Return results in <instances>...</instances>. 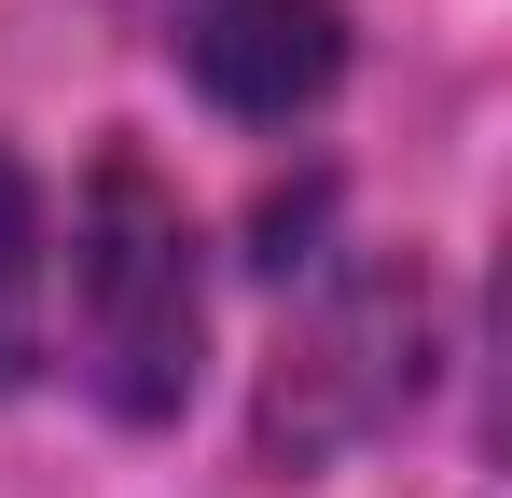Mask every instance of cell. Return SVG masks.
<instances>
[{"mask_svg":"<svg viewBox=\"0 0 512 498\" xmlns=\"http://www.w3.org/2000/svg\"><path fill=\"white\" fill-rule=\"evenodd\" d=\"M180 70L236 125H291L346 83V14L333 0H180Z\"/></svg>","mask_w":512,"mask_h":498,"instance_id":"obj_3","label":"cell"},{"mask_svg":"<svg viewBox=\"0 0 512 498\" xmlns=\"http://www.w3.org/2000/svg\"><path fill=\"white\" fill-rule=\"evenodd\" d=\"M42 291H56V222H42L28 166L0 153V388H28V360H42Z\"/></svg>","mask_w":512,"mask_h":498,"instance_id":"obj_4","label":"cell"},{"mask_svg":"<svg viewBox=\"0 0 512 498\" xmlns=\"http://www.w3.org/2000/svg\"><path fill=\"white\" fill-rule=\"evenodd\" d=\"M70 346H84L97 415L167 429L208 374V277H194V222L153 180V153H97L84 208H70Z\"/></svg>","mask_w":512,"mask_h":498,"instance_id":"obj_1","label":"cell"},{"mask_svg":"<svg viewBox=\"0 0 512 498\" xmlns=\"http://www.w3.org/2000/svg\"><path fill=\"white\" fill-rule=\"evenodd\" d=\"M429 374V305L416 277H346L319 319L277 346V388H263V443L277 457H333L346 429H374V415H402Z\"/></svg>","mask_w":512,"mask_h":498,"instance_id":"obj_2","label":"cell"}]
</instances>
